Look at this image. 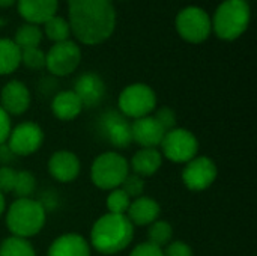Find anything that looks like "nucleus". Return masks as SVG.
Wrapping results in <instances>:
<instances>
[{"label":"nucleus","instance_id":"8","mask_svg":"<svg viewBox=\"0 0 257 256\" xmlns=\"http://www.w3.org/2000/svg\"><path fill=\"white\" fill-rule=\"evenodd\" d=\"M96 131L102 140L116 149H126L133 143L131 122L119 110L108 109L96 121Z\"/></svg>","mask_w":257,"mask_h":256},{"label":"nucleus","instance_id":"31","mask_svg":"<svg viewBox=\"0 0 257 256\" xmlns=\"http://www.w3.org/2000/svg\"><path fill=\"white\" fill-rule=\"evenodd\" d=\"M154 118L161 124V127L169 131L172 128L176 127V113L173 112V109L170 107H160V109H155V113H154Z\"/></svg>","mask_w":257,"mask_h":256},{"label":"nucleus","instance_id":"14","mask_svg":"<svg viewBox=\"0 0 257 256\" xmlns=\"http://www.w3.org/2000/svg\"><path fill=\"white\" fill-rule=\"evenodd\" d=\"M48 174L59 183H72L81 170L80 158L71 151H57L48 160Z\"/></svg>","mask_w":257,"mask_h":256},{"label":"nucleus","instance_id":"33","mask_svg":"<svg viewBox=\"0 0 257 256\" xmlns=\"http://www.w3.org/2000/svg\"><path fill=\"white\" fill-rule=\"evenodd\" d=\"M164 256H193V249L184 241H170L163 250Z\"/></svg>","mask_w":257,"mask_h":256},{"label":"nucleus","instance_id":"30","mask_svg":"<svg viewBox=\"0 0 257 256\" xmlns=\"http://www.w3.org/2000/svg\"><path fill=\"white\" fill-rule=\"evenodd\" d=\"M21 63L30 69H41L45 66V53L39 47L21 50Z\"/></svg>","mask_w":257,"mask_h":256},{"label":"nucleus","instance_id":"32","mask_svg":"<svg viewBox=\"0 0 257 256\" xmlns=\"http://www.w3.org/2000/svg\"><path fill=\"white\" fill-rule=\"evenodd\" d=\"M15 175H17V172L9 166H2L0 167V193L2 195L11 193L14 190Z\"/></svg>","mask_w":257,"mask_h":256},{"label":"nucleus","instance_id":"16","mask_svg":"<svg viewBox=\"0 0 257 256\" xmlns=\"http://www.w3.org/2000/svg\"><path fill=\"white\" fill-rule=\"evenodd\" d=\"M80 98L83 107H96L105 97V83L95 72L81 74L72 89Z\"/></svg>","mask_w":257,"mask_h":256},{"label":"nucleus","instance_id":"37","mask_svg":"<svg viewBox=\"0 0 257 256\" xmlns=\"http://www.w3.org/2000/svg\"><path fill=\"white\" fill-rule=\"evenodd\" d=\"M5 208H6V201H5V195L0 193V217L2 214L5 213Z\"/></svg>","mask_w":257,"mask_h":256},{"label":"nucleus","instance_id":"21","mask_svg":"<svg viewBox=\"0 0 257 256\" xmlns=\"http://www.w3.org/2000/svg\"><path fill=\"white\" fill-rule=\"evenodd\" d=\"M84 107L74 91H62V92L56 94L51 101L53 115L60 121L75 119L81 113Z\"/></svg>","mask_w":257,"mask_h":256},{"label":"nucleus","instance_id":"19","mask_svg":"<svg viewBox=\"0 0 257 256\" xmlns=\"http://www.w3.org/2000/svg\"><path fill=\"white\" fill-rule=\"evenodd\" d=\"M18 11L30 24L45 23L56 15L57 0H18Z\"/></svg>","mask_w":257,"mask_h":256},{"label":"nucleus","instance_id":"13","mask_svg":"<svg viewBox=\"0 0 257 256\" xmlns=\"http://www.w3.org/2000/svg\"><path fill=\"white\" fill-rule=\"evenodd\" d=\"M30 92L23 81L11 80L8 81L0 92V107L11 116H20L26 113L30 107Z\"/></svg>","mask_w":257,"mask_h":256},{"label":"nucleus","instance_id":"5","mask_svg":"<svg viewBox=\"0 0 257 256\" xmlns=\"http://www.w3.org/2000/svg\"><path fill=\"white\" fill-rule=\"evenodd\" d=\"M130 174V164L123 155L116 151H105L99 154L90 167L92 183L101 190L119 189L126 175Z\"/></svg>","mask_w":257,"mask_h":256},{"label":"nucleus","instance_id":"35","mask_svg":"<svg viewBox=\"0 0 257 256\" xmlns=\"http://www.w3.org/2000/svg\"><path fill=\"white\" fill-rule=\"evenodd\" d=\"M11 130H12L11 116L0 107V145H5L6 143Z\"/></svg>","mask_w":257,"mask_h":256},{"label":"nucleus","instance_id":"9","mask_svg":"<svg viewBox=\"0 0 257 256\" xmlns=\"http://www.w3.org/2000/svg\"><path fill=\"white\" fill-rule=\"evenodd\" d=\"M176 29L185 41L199 44L208 39L212 32V24L209 15L202 8L188 6L178 14Z\"/></svg>","mask_w":257,"mask_h":256},{"label":"nucleus","instance_id":"27","mask_svg":"<svg viewBox=\"0 0 257 256\" xmlns=\"http://www.w3.org/2000/svg\"><path fill=\"white\" fill-rule=\"evenodd\" d=\"M45 33L47 36L54 41V42H62L66 41L71 35V27L69 23L66 20H63L62 17H51L50 20H47L45 23Z\"/></svg>","mask_w":257,"mask_h":256},{"label":"nucleus","instance_id":"38","mask_svg":"<svg viewBox=\"0 0 257 256\" xmlns=\"http://www.w3.org/2000/svg\"><path fill=\"white\" fill-rule=\"evenodd\" d=\"M15 3V0H0V6L2 8H9Z\"/></svg>","mask_w":257,"mask_h":256},{"label":"nucleus","instance_id":"25","mask_svg":"<svg viewBox=\"0 0 257 256\" xmlns=\"http://www.w3.org/2000/svg\"><path fill=\"white\" fill-rule=\"evenodd\" d=\"M41 38H42V32L39 30V27L36 24L27 23L17 30L14 42L17 44L20 50H26V48L38 47L41 42Z\"/></svg>","mask_w":257,"mask_h":256},{"label":"nucleus","instance_id":"3","mask_svg":"<svg viewBox=\"0 0 257 256\" xmlns=\"http://www.w3.org/2000/svg\"><path fill=\"white\" fill-rule=\"evenodd\" d=\"M47 220V210L41 201L33 198L15 199L6 213V226L14 237L30 238L42 231Z\"/></svg>","mask_w":257,"mask_h":256},{"label":"nucleus","instance_id":"29","mask_svg":"<svg viewBox=\"0 0 257 256\" xmlns=\"http://www.w3.org/2000/svg\"><path fill=\"white\" fill-rule=\"evenodd\" d=\"M119 189H122L131 201L137 199L145 193V180L136 174H128Z\"/></svg>","mask_w":257,"mask_h":256},{"label":"nucleus","instance_id":"6","mask_svg":"<svg viewBox=\"0 0 257 256\" xmlns=\"http://www.w3.org/2000/svg\"><path fill=\"white\" fill-rule=\"evenodd\" d=\"M117 107L119 112L128 119H140L155 112L157 95L151 86L145 83H134L120 92Z\"/></svg>","mask_w":257,"mask_h":256},{"label":"nucleus","instance_id":"4","mask_svg":"<svg viewBox=\"0 0 257 256\" xmlns=\"http://www.w3.org/2000/svg\"><path fill=\"white\" fill-rule=\"evenodd\" d=\"M250 6L245 0H224L211 20L215 35L226 41L239 38L250 23Z\"/></svg>","mask_w":257,"mask_h":256},{"label":"nucleus","instance_id":"23","mask_svg":"<svg viewBox=\"0 0 257 256\" xmlns=\"http://www.w3.org/2000/svg\"><path fill=\"white\" fill-rule=\"evenodd\" d=\"M173 238V228L166 220H155L149 225L148 231V243L157 246V247H166Z\"/></svg>","mask_w":257,"mask_h":256},{"label":"nucleus","instance_id":"7","mask_svg":"<svg viewBox=\"0 0 257 256\" xmlns=\"http://www.w3.org/2000/svg\"><path fill=\"white\" fill-rule=\"evenodd\" d=\"M161 155L169 161L185 164L193 160L199 152V140L197 137L185 128H172L166 131L161 142Z\"/></svg>","mask_w":257,"mask_h":256},{"label":"nucleus","instance_id":"18","mask_svg":"<svg viewBox=\"0 0 257 256\" xmlns=\"http://www.w3.org/2000/svg\"><path fill=\"white\" fill-rule=\"evenodd\" d=\"M47 256H90V246L80 234H63L48 247Z\"/></svg>","mask_w":257,"mask_h":256},{"label":"nucleus","instance_id":"2","mask_svg":"<svg viewBox=\"0 0 257 256\" xmlns=\"http://www.w3.org/2000/svg\"><path fill=\"white\" fill-rule=\"evenodd\" d=\"M134 238V226L126 216L107 213L92 226L90 244L102 255H116L125 250Z\"/></svg>","mask_w":257,"mask_h":256},{"label":"nucleus","instance_id":"11","mask_svg":"<svg viewBox=\"0 0 257 256\" xmlns=\"http://www.w3.org/2000/svg\"><path fill=\"white\" fill-rule=\"evenodd\" d=\"M44 143L42 128L32 121H26L14 127L6 140V146L14 155L26 157L35 154Z\"/></svg>","mask_w":257,"mask_h":256},{"label":"nucleus","instance_id":"24","mask_svg":"<svg viewBox=\"0 0 257 256\" xmlns=\"http://www.w3.org/2000/svg\"><path fill=\"white\" fill-rule=\"evenodd\" d=\"M0 256H36V252L29 240L11 235L2 241Z\"/></svg>","mask_w":257,"mask_h":256},{"label":"nucleus","instance_id":"34","mask_svg":"<svg viewBox=\"0 0 257 256\" xmlns=\"http://www.w3.org/2000/svg\"><path fill=\"white\" fill-rule=\"evenodd\" d=\"M130 256H164V252L161 247H157L151 243H140L137 244L133 250Z\"/></svg>","mask_w":257,"mask_h":256},{"label":"nucleus","instance_id":"22","mask_svg":"<svg viewBox=\"0 0 257 256\" xmlns=\"http://www.w3.org/2000/svg\"><path fill=\"white\" fill-rule=\"evenodd\" d=\"M21 65V50L12 39L0 38V75L12 74Z\"/></svg>","mask_w":257,"mask_h":256},{"label":"nucleus","instance_id":"15","mask_svg":"<svg viewBox=\"0 0 257 256\" xmlns=\"http://www.w3.org/2000/svg\"><path fill=\"white\" fill-rule=\"evenodd\" d=\"M131 131L133 142L142 148H158L166 134V130L154 118V115L134 119V122H131Z\"/></svg>","mask_w":257,"mask_h":256},{"label":"nucleus","instance_id":"39","mask_svg":"<svg viewBox=\"0 0 257 256\" xmlns=\"http://www.w3.org/2000/svg\"><path fill=\"white\" fill-rule=\"evenodd\" d=\"M5 23V20H0V24H3Z\"/></svg>","mask_w":257,"mask_h":256},{"label":"nucleus","instance_id":"28","mask_svg":"<svg viewBox=\"0 0 257 256\" xmlns=\"http://www.w3.org/2000/svg\"><path fill=\"white\" fill-rule=\"evenodd\" d=\"M107 210L111 214H119V216H126V211L130 208L131 199L126 196V193L122 189H114L110 192L107 196Z\"/></svg>","mask_w":257,"mask_h":256},{"label":"nucleus","instance_id":"12","mask_svg":"<svg viewBox=\"0 0 257 256\" xmlns=\"http://www.w3.org/2000/svg\"><path fill=\"white\" fill-rule=\"evenodd\" d=\"M218 170L212 158L205 155H196L185 163L182 170V183L191 192H203L209 189L217 180Z\"/></svg>","mask_w":257,"mask_h":256},{"label":"nucleus","instance_id":"36","mask_svg":"<svg viewBox=\"0 0 257 256\" xmlns=\"http://www.w3.org/2000/svg\"><path fill=\"white\" fill-rule=\"evenodd\" d=\"M11 157H14V154L9 151V148L6 146V143L5 145H0V163H3V166H5L8 161H11Z\"/></svg>","mask_w":257,"mask_h":256},{"label":"nucleus","instance_id":"20","mask_svg":"<svg viewBox=\"0 0 257 256\" xmlns=\"http://www.w3.org/2000/svg\"><path fill=\"white\" fill-rule=\"evenodd\" d=\"M130 169L133 174L145 178L155 175L161 164H163V155L158 151V148H140L131 158Z\"/></svg>","mask_w":257,"mask_h":256},{"label":"nucleus","instance_id":"26","mask_svg":"<svg viewBox=\"0 0 257 256\" xmlns=\"http://www.w3.org/2000/svg\"><path fill=\"white\" fill-rule=\"evenodd\" d=\"M36 190V178L29 170H20L15 175V184L12 193H15L17 199L32 198Z\"/></svg>","mask_w":257,"mask_h":256},{"label":"nucleus","instance_id":"1","mask_svg":"<svg viewBox=\"0 0 257 256\" xmlns=\"http://www.w3.org/2000/svg\"><path fill=\"white\" fill-rule=\"evenodd\" d=\"M68 6L69 27L80 42L96 45L114 32L116 11L111 0H68Z\"/></svg>","mask_w":257,"mask_h":256},{"label":"nucleus","instance_id":"10","mask_svg":"<svg viewBox=\"0 0 257 256\" xmlns=\"http://www.w3.org/2000/svg\"><path fill=\"white\" fill-rule=\"evenodd\" d=\"M80 47L75 42L66 39L62 42H56L48 50V53L45 54V68H48L53 75L63 77L72 74L80 65Z\"/></svg>","mask_w":257,"mask_h":256},{"label":"nucleus","instance_id":"17","mask_svg":"<svg viewBox=\"0 0 257 256\" xmlns=\"http://www.w3.org/2000/svg\"><path fill=\"white\" fill-rule=\"evenodd\" d=\"M160 214H161L160 204L148 196H140L137 199H133L126 211V217L133 223V226H149L151 223L160 219Z\"/></svg>","mask_w":257,"mask_h":256}]
</instances>
